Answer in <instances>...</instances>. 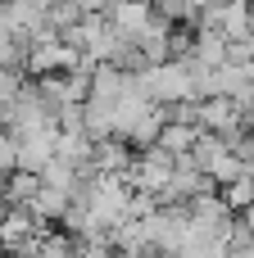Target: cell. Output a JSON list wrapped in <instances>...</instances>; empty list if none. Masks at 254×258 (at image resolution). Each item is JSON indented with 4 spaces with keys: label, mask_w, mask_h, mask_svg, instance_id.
I'll use <instances>...</instances> for the list:
<instances>
[{
    "label": "cell",
    "mask_w": 254,
    "mask_h": 258,
    "mask_svg": "<svg viewBox=\"0 0 254 258\" xmlns=\"http://www.w3.org/2000/svg\"><path fill=\"white\" fill-rule=\"evenodd\" d=\"M177 258H227V240L209 231H186V245L177 249Z\"/></svg>",
    "instance_id": "5bb4252c"
},
{
    "label": "cell",
    "mask_w": 254,
    "mask_h": 258,
    "mask_svg": "<svg viewBox=\"0 0 254 258\" xmlns=\"http://www.w3.org/2000/svg\"><path fill=\"white\" fill-rule=\"evenodd\" d=\"M68 200H73L68 190H59V186H45V181H41V190H36V195L23 204V209H27L36 222H45V227H50V222H64V213H68Z\"/></svg>",
    "instance_id": "9c48e42d"
},
{
    "label": "cell",
    "mask_w": 254,
    "mask_h": 258,
    "mask_svg": "<svg viewBox=\"0 0 254 258\" xmlns=\"http://www.w3.org/2000/svg\"><path fill=\"white\" fill-rule=\"evenodd\" d=\"M245 132H250V136H254V109H250V113H245Z\"/></svg>",
    "instance_id": "cb8c5ba5"
},
{
    "label": "cell",
    "mask_w": 254,
    "mask_h": 258,
    "mask_svg": "<svg viewBox=\"0 0 254 258\" xmlns=\"http://www.w3.org/2000/svg\"><path fill=\"white\" fill-rule=\"evenodd\" d=\"M227 258H254V245H241V249H227Z\"/></svg>",
    "instance_id": "7402d4cb"
},
{
    "label": "cell",
    "mask_w": 254,
    "mask_h": 258,
    "mask_svg": "<svg viewBox=\"0 0 254 258\" xmlns=\"http://www.w3.org/2000/svg\"><path fill=\"white\" fill-rule=\"evenodd\" d=\"M195 136H200V122H164L159 127V150H168V154H191V145H195Z\"/></svg>",
    "instance_id": "8fae6325"
},
{
    "label": "cell",
    "mask_w": 254,
    "mask_h": 258,
    "mask_svg": "<svg viewBox=\"0 0 254 258\" xmlns=\"http://www.w3.org/2000/svg\"><path fill=\"white\" fill-rule=\"evenodd\" d=\"M73 5H77L82 14H105V9H109V0H73Z\"/></svg>",
    "instance_id": "44dd1931"
},
{
    "label": "cell",
    "mask_w": 254,
    "mask_h": 258,
    "mask_svg": "<svg viewBox=\"0 0 254 258\" xmlns=\"http://www.w3.org/2000/svg\"><path fill=\"white\" fill-rule=\"evenodd\" d=\"M223 200H227V209H232V213H241L245 204H254V181H250V172H245V177H236L232 186H223Z\"/></svg>",
    "instance_id": "ac0fdd59"
},
{
    "label": "cell",
    "mask_w": 254,
    "mask_h": 258,
    "mask_svg": "<svg viewBox=\"0 0 254 258\" xmlns=\"http://www.w3.org/2000/svg\"><path fill=\"white\" fill-rule=\"evenodd\" d=\"M205 172L214 177V186H232L236 177H245V172H250V159H241V154L227 145V150H223V154H218V159H214Z\"/></svg>",
    "instance_id": "4fadbf2b"
},
{
    "label": "cell",
    "mask_w": 254,
    "mask_h": 258,
    "mask_svg": "<svg viewBox=\"0 0 254 258\" xmlns=\"http://www.w3.org/2000/svg\"><path fill=\"white\" fill-rule=\"evenodd\" d=\"M41 236H45V222H36L23 204H18V209H0V249H5V254L23 258Z\"/></svg>",
    "instance_id": "277c9868"
},
{
    "label": "cell",
    "mask_w": 254,
    "mask_h": 258,
    "mask_svg": "<svg viewBox=\"0 0 254 258\" xmlns=\"http://www.w3.org/2000/svg\"><path fill=\"white\" fill-rule=\"evenodd\" d=\"M200 9H205V0H155V14H164L168 23H173V18L195 23V18H200Z\"/></svg>",
    "instance_id": "2e32d148"
},
{
    "label": "cell",
    "mask_w": 254,
    "mask_h": 258,
    "mask_svg": "<svg viewBox=\"0 0 254 258\" xmlns=\"http://www.w3.org/2000/svg\"><path fill=\"white\" fill-rule=\"evenodd\" d=\"M227 45H232V41H227L218 27H200L186 59H195V63H205V68H218V63H227Z\"/></svg>",
    "instance_id": "30bf717a"
},
{
    "label": "cell",
    "mask_w": 254,
    "mask_h": 258,
    "mask_svg": "<svg viewBox=\"0 0 254 258\" xmlns=\"http://www.w3.org/2000/svg\"><path fill=\"white\" fill-rule=\"evenodd\" d=\"M241 222H245V227H254V204H245V209H241Z\"/></svg>",
    "instance_id": "603a6c76"
},
{
    "label": "cell",
    "mask_w": 254,
    "mask_h": 258,
    "mask_svg": "<svg viewBox=\"0 0 254 258\" xmlns=\"http://www.w3.org/2000/svg\"><path fill=\"white\" fill-rule=\"evenodd\" d=\"M105 18H109V27H114V32H123V36H132V41H136V36L155 23V0H109Z\"/></svg>",
    "instance_id": "8992f818"
},
{
    "label": "cell",
    "mask_w": 254,
    "mask_h": 258,
    "mask_svg": "<svg viewBox=\"0 0 254 258\" xmlns=\"http://www.w3.org/2000/svg\"><path fill=\"white\" fill-rule=\"evenodd\" d=\"M250 181H254V163H250Z\"/></svg>",
    "instance_id": "4316f807"
},
{
    "label": "cell",
    "mask_w": 254,
    "mask_h": 258,
    "mask_svg": "<svg viewBox=\"0 0 254 258\" xmlns=\"http://www.w3.org/2000/svg\"><path fill=\"white\" fill-rule=\"evenodd\" d=\"M132 145L123 141V136H105V141H95V150H91V168L95 172H127L132 168Z\"/></svg>",
    "instance_id": "ba28073f"
},
{
    "label": "cell",
    "mask_w": 254,
    "mask_h": 258,
    "mask_svg": "<svg viewBox=\"0 0 254 258\" xmlns=\"http://www.w3.org/2000/svg\"><path fill=\"white\" fill-rule=\"evenodd\" d=\"M23 86H27L23 68H0V104H14L23 95Z\"/></svg>",
    "instance_id": "ffe728a7"
},
{
    "label": "cell",
    "mask_w": 254,
    "mask_h": 258,
    "mask_svg": "<svg viewBox=\"0 0 254 258\" xmlns=\"http://www.w3.org/2000/svg\"><path fill=\"white\" fill-rule=\"evenodd\" d=\"M36 190H41V172H23V168H14V172L5 177V209L27 204Z\"/></svg>",
    "instance_id": "7c38bea8"
},
{
    "label": "cell",
    "mask_w": 254,
    "mask_h": 258,
    "mask_svg": "<svg viewBox=\"0 0 254 258\" xmlns=\"http://www.w3.org/2000/svg\"><path fill=\"white\" fill-rule=\"evenodd\" d=\"M132 77H136V73H123L118 63H105V59H100V63L91 68V95H86V100H91V104L114 109V100L127 91V82H132Z\"/></svg>",
    "instance_id": "52a82bcc"
},
{
    "label": "cell",
    "mask_w": 254,
    "mask_h": 258,
    "mask_svg": "<svg viewBox=\"0 0 254 258\" xmlns=\"http://www.w3.org/2000/svg\"><path fill=\"white\" fill-rule=\"evenodd\" d=\"M173 163H177V154H168V150L150 145V150H145V154H136V159H132V168H127L132 190H150V195H159V190L168 186V177H173Z\"/></svg>",
    "instance_id": "5b68a950"
},
{
    "label": "cell",
    "mask_w": 254,
    "mask_h": 258,
    "mask_svg": "<svg viewBox=\"0 0 254 258\" xmlns=\"http://www.w3.org/2000/svg\"><path fill=\"white\" fill-rule=\"evenodd\" d=\"M250 32H254V5H250Z\"/></svg>",
    "instance_id": "484cf974"
},
{
    "label": "cell",
    "mask_w": 254,
    "mask_h": 258,
    "mask_svg": "<svg viewBox=\"0 0 254 258\" xmlns=\"http://www.w3.org/2000/svg\"><path fill=\"white\" fill-rule=\"evenodd\" d=\"M245 45H250V59H254V32H250V36H245Z\"/></svg>",
    "instance_id": "d4e9b609"
},
{
    "label": "cell",
    "mask_w": 254,
    "mask_h": 258,
    "mask_svg": "<svg viewBox=\"0 0 254 258\" xmlns=\"http://www.w3.org/2000/svg\"><path fill=\"white\" fill-rule=\"evenodd\" d=\"M150 213H159V195H150V190H132V195H127V218L145 222Z\"/></svg>",
    "instance_id": "d6986e66"
},
{
    "label": "cell",
    "mask_w": 254,
    "mask_h": 258,
    "mask_svg": "<svg viewBox=\"0 0 254 258\" xmlns=\"http://www.w3.org/2000/svg\"><path fill=\"white\" fill-rule=\"evenodd\" d=\"M223 150H227V141H223L218 132H205V127H200V136H195V145H191V159H195L200 168H209Z\"/></svg>",
    "instance_id": "9a60e30c"
},
{
    "label": "cell",
    "mask_w": 254,
    "mask_h": 258,
    "mask_svg": "<svg viewBox=\"0 0 254 258\" xmlns=\"http://www.w3.org/2000/svg\"><path fill=\"white\" fill-rule=\"evenodd\" d=\"M77 63H82V50H77V45H68L64 36H41V41H32V45H27V59H23V68H27L32 77L73 73Z\"/></svg>",
    "instance_id": "7a4b0ae2"
},
{
    "label": "cell",
    "mask_w": 254,
    "mask_h": 258,
    "mask_svg": "<svg viewBox=\"0 0 254 258\" xmlns=\"http://www.w3.org/2000/svg\"><path fill=\"white\" fill-rule=\"evenodd\" d=\"M141 91L150 104H177V100H195V73L191 59H164V63H145L136 73Z\"/></svg>",
    "instance_id": "6da1fadb"
},
{
    "label": "cell",
    "mask_w": 254,
    "mask_h": 258,
    "mask_svg": "<svg viewBox=\"0 0 254 258\" xmlns=\"http://www.w3.org/2000/svg\"><path fill=\"white\" fill-rule=\"evenodd\" d=\"M68 258H118V254H114V245L105 236H77Z\"/></svg>",
    "instance_id": "e0dca14e"
},
{
    "label": "cell",
    "mask_w": 254,
    "mask_h": 258,
    "mask_svg": "<svg viewBox=\"0 0 254 258\" xmlns=\"http://www.w3.org/2000/svg\"><path fill=\"white\" fill-rule=\"evenodd\" d=\"M200 127L205 132H218L227 145H236L245 136V109L232 95H205L200 100Z\"/></svg>",
    "instance_id": "3957f363"
}]
</instances>
